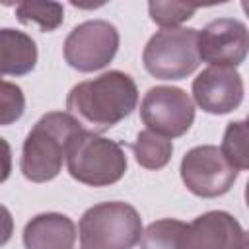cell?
Returning <instances> with one entry per match:
<instances>
[{
  "label": "cell",
  "mask_w": 249,
  "mask_h": 249,
  "mask_svg": "<svg viewBox=\"0 0 249 249\" xmlns=\"http://www.w3.org/2000/svg\"><path fill=\"white\" fill-rule=\"evenodd\" d=\"M138 103L136 82L121 70H109L76 84L66 97L70 113L84 130L101 134L126 119Z\"/></svg>",
  "instance_id": "cell-1"
},
{
  "label": "cell",
  "mask_w": 249,
  "mask_h": 249,
  "mask_svg": "<svg viewBox=\"0 0 249 249\" xmlns=\"http://www.w3.org/2000/svg\"><path fill=\"white\" fill-rule=\"evenodd\" d=\"M82 130L80 123L62 111L43 115L23 140L19 169L27 181L47 183L54 179L66 160L70 142Z\"/></svg>",
  "instance_id": "cell-2"
},
{
  "label": "cell",
  "mask_w": 249,
  "mask_h": 249,
  "mask_svg": "<svg viewBox=\"0 0 249 249\" xmlns=\"http://www.w3.org/2000/svg\"><path fill=\"white\" fill-rule=\"evenodd\" d=\"M66 165L70 177L78 183L89 187H109L123 179L128 160L119 142L82 128L70 142Z\"/></svg>",
  "instance_id": "cell-3"
},
{
  "label": "cell",
  "mask_w": 249,
  "mask_h": 249,
  "mask_svg": "<svg viewBox=\"0 0 249 249\" xmlns=\"http://www.w3.org/2000/svg\"><path fill=\"white\" fill-rule=\"evenodd\" d=\"M80 249H132L142 237V218L128 202L111 200L80 218Z\"/></svg>",
  "instance_id": "cell-4"
},
{
  "label": "cell",
  "mask_w": 249,
  "mask_h": 249,
  "mask_svg": "<svg viewBox=\"0 0 249 249\" xmlns=\"http://www.w3.org/2000/svg\"><path fill=\"white\" fill-rule=\"evenodd\" d=\"M144 68L160 80H183L200 62L198 31L193 27H163L156 31L142 53Z\"/></svg>",
  "instance_id": "cell-5"
},
{
  "label": "cell",
  "mask_w": 249,
  "mask_h": 249,
  "mask_svg": "<svg viewBox=\"0 0 249 249\" xmlns=\"http://www.w3.org/2000/svg\"><path fill=\"white\" fill-rule=\"evenodd\" d=\"M119 31L105 19H88L76 25L64 41V60L78 72L105 68L119 51Z\"/></svg>",
  "instance_id": "cell-6"
},
{
  "label": "cell",
  "mask_w": 249,
  "mask_h": 249,
  "mask_svg": "<svg viewBox=\"0 0 249 249\" xmlns=\"http://www.w3.org/2000/svg\"><path fill=\"white\" fill-rule=\"evenodd\" d=\"M140 119L148 130L165 138L183 136L195 121L191 95L175 86H154L140 101Z\"/></svg>",
  "instance_id": "cell-7"
},
{
  "label": "cell",
  "mask_w": 249,
  "mask_h": 249,
  "mask_svg": "<svg viewBox=\"0 0 249 249\" xmlns=\"http://www.w3.org/2000/svg\"><path fill=\"white\" fill-rule=\"evenodd\" d=\"M181 179L185 187L200 198L226 195L237 179V169L212 144L191 148L181 160Z\"/></svg>",
  "instance_id": "cell-8"
},
{
  "label": "cell",
  "mask_w": 249,
  "mask_h": 249,
  "mask_svg": "<svg viewBox=\"0 0 249 249\" xmlns=\"http://www.w3.org/2000/svg\"><path fill=\"white\" fill-rule=\"evenodd\" d=\"M200 60L210 66H239L249 54V29L233 18H218L198 31Z\"/></svg>",
  "instance_id": "cell-9"
},
{
  "label": "cell",
  "mask_w": 249,
  "mask_h": 249,
  "mask_svg": "<svg viewBox=\"0 0 249 249\" xmlns=\"http://www.w3.org/2000/svg\"><path fill=\"white\" fill-rule=\"evenodd\" d=\"M193 97L204 113H231L243 101V80L235 68L208 66L193 80Z\"/></svg>",
  "instance_id": "cell-10"
},
{
  "label": "cell",
  "mask_w": 249,
  "mask_h": 249,
  "mask_svg": "<svg viewBox=\"0 0 249 249\" xmlns=\"http://www.w3.org/2000/svg\"><path fill=\"white\" fill-rule=\"evenodd\" d=\"M243 237L239 222L224 210H210L187 224L181 249H237Z\"/></svg>",
  "instance_id": "cell-11"
},
{
  "label": "cell",
  "mask_w": 249,
  "mask_h": 249,
  "mask_svg": "<svg viewBox=\"0 0 249 249\" xmlns=\"http://www.w3.org/2000/svg\"><path fill=\"white\" fill-rule=\"evenodd\" d=\"M76 224L58 212L33 216L23 228L25 249H74Z\"/></svg>",
  "instance_id": "cell-12"
},
{
  "label": "cell",
  "mask_w": 249,
  "mask_h": 249,
  "mask_svg": "<svg viewBox=\"0 0 249 249\" xmlns=\"http://www.w3.org/2000/svg\"><path fill=\"white\" fill-rule=\"evenodd\" d=\"M2 45V76H25L37 64L35 41L18 29L4 27L0 31Z\"/></svg>",
  "instance_id": "cell-13"
},
{
  "label": "cell",
  "mask_w": 249,
  "mask_h": 249,
  "mask_svg": "<svg viewBox=\"0 0 249 249\" xmlns=\"http://www.w3.org/2000/svg\"><path fill=\"white\" fill-rule=\"evenodd\" d=\"M138 165L150 171H158L165 167L173 154V144L169 138L156 134L152 130H142L136 134V140L130 144Z\"/></svg>",
  "instance_id": "cell-14"
},
{
  "label": "cell",
  "mask_w": 249,
  "mask_h": 249,
  "mask_svg": "<svg viewBox=\"0 0 249 249\" xmlns=\"http://www.w3.org/2000/svg\"><path fill=\"white\" fill-rule=\"evenodd\" d=\"M16 16L21 23H37L43 33L54 31L64 21V8L60 2L37 0V2H19L16 6Z\"/></svg>",
  "instance_id": "cell-15"
},
{
  "label": "cell",
  "mask_w": 249,
  "mask_h": 249,
  "mask_svg": "<svg viewBox=\"0 0 249 249\" xmlns=\"http://www.w3.org/2000/svg\"><path fill=\"white\" fill-rule=\"evenodd\" d=\"M220 150L235 169H249V119L228 123Z\"/></svg>",
  "instance_id": "cell-16"
},
{
  "label": "cell",
  "mask_w": 249,
  "mask_h": 249,
  "mask_svg": "<svg viewBox=\"0 0 249 249\" xmlns=\"http://www.w3.org/2000/svg\"><path fill=\"white\" fill-rule=\"evenodd\" d=\"M187 224L175 218L152 222L140 237V249H181V235Z\"/></svg>",
  "instance_id": "cell-17"
},
{
  "label": "cell",
  "mask_w": 249,
  "mask_h": 249,
  "mask_svg": "<svg viewBox=\"0 0 249 249\" xmlns=\"http://www.w3.org/2000/svg\"><path fill=\"white\" fill-rule=\"evenodd\" d=\"M198 6L193 4H181V2H150L148 4V12L152 21H156L158 25L163 27H177L179 23L187 21L193 18V14L196 12Z\"/></svg>",
  "instance_id": "cell-18"
},
{
  "label": "cell",
  "mask_w": 249,
  "mask_h": 249,
  "mask_svg": "<svg viewBox=\"0 0 249 249\" xmlns=\"http://www.w3.org/2000/svg\"><path fill=\"white\" fill-rule=\"evenodd\" d=\"M0 107H2V117L0 123L12 124L14 121H18L23 115L25 109V99H23V91L19 86L10 84L6 80H2V93H0Z\"/></svg>",
  "instance_id": "cell-19"
},
{
  "label": "cell",
  "mask_w": 249,
  "mask_h": 249,
  "mask_svg": "<svg viewBox=\"0 0 249 249\" xmlns=\"http://www.w3.org/2000/svg\"><path fill=\"white\" fill-rule=\"evenodd\" d=\"M237 249H249V231H243V237H241Z\"/></svg>",
  "instance_id": "cell-20"
},
{
  "label": "cell",
  "mask_w": 249,
  "mask_h": 249,
  "mask_svg": "<svg viewBox=\"0 0 249 249\" xmlns=\"http://www.w3.org/2000/svg\"><path fill=\"white\" fill-rule=\"evenodd\" d=\"M241 8H243V12H245L247 18H249V0H243V2H241Z\"/></svg>",
  "instance_id": "cell-21"
},
{
  "label": "cell",
  "mask_w": 249,
  "mask_h": 249,
  "mask_svg": "<svg viewBox=\"0 0 249 249\" xmlns=\"http://www.w3.org/2000/svg\"><path fill=\"white\" fill-rule=\"evenodd\" d=\"M245 204H247V208H249V181H247V185H245Z\"/></svg>",
  "instance_id": "cell-22"
}]
</instances>
